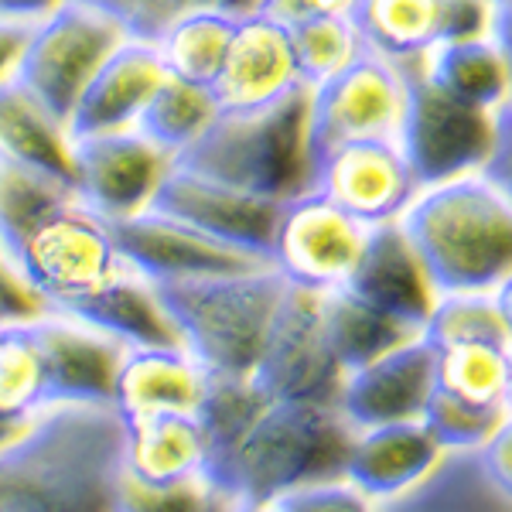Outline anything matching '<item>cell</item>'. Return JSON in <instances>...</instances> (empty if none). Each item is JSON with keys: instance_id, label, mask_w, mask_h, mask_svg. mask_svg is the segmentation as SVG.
I'll list each match as a JSON object with an SVG mask.
<instances>
[{"instance_id": "cell-1", "label": "cell", "mask_w": 512, "mask_h": 512, "mask_svg": "<svg viewBox=\"0 0 512 512\" xmlns=\"http://www.w3.org/2000/svg\"><path fill=\"white\" fill-rule=\"evenodd\" d=\"M123 448L113 403H41L0 448V512H113Z\"/></svg>"}, {"instance_id": "cell-2", "label": "cell", "mask_w": 512, "mask_h": 512, "mask_svg": "<svg viewBox=\"0 0 512 512\" xmlns=\"http://www.w3.org/2000/svg\"><path fill=\"white\" fill-rule=\"evenodd\" d=\"M359 427L321 400H274L205 451L202 478L229 502H270L301 485L345 478Z\"/></svg>"}, {"instance_id": "cell-3", "label": "cell", "mask_w": 512, "mask_h": 512, "mask_svg": "<svg viewBox=\"0 0 512 512\" xmlns=\"http://www.w3.org/2000/svg\"><path fill=\"white\" fill-rule=\"evenodd\" d=\"M400 226L437 294L495 291L512 274V198L485 171L424 185Z\"/></svg>"}, {"instance_id": "cell-4", "label": "cell", "mask_w": 512, "mask_h": 512, "mask_svg": "<svg viewBox=\"0 0 512 512\" xmlns=\"http://www.w3.org/2000/svg\"><path fill=\"white\" fill-rule=\"evenodd\" d=\"M181 345L219 376H253L274 328L287 280L274 267L195 280H154Z\"/></svg>"}, {"instance_id": "cell-5", "label": "cell", "mask_w": 512, "mask_h": 512, "mask_svg": "<svg viewBox=\"0 0 512 512\" xmlns=\"http://www.w3.org/2000/svg\"><path fill=\"white\" fill-rule=\"evenodd\" d=\"M178 161L277 202L308 192L315 175L308 89H297L260 110H219L212 127Z\"/></svg>"}, {"instance_id": "cell-6", "label": "cell", "mask_w": 512, "mask_h": 512, "mask_svg": "<svg viewBox=\"0 0 512 512\" xmlns=\"http://www.w3.org/2000/svg\"><path fill=\"white\" fill-rule=\"evenodd\" d=\"M123 38L127 28L103 7L86 0H62L52 14L28 28L18 82L55 117L69 123L82 89Z\"/></svg>"}, {"instance_id": "cell-7", "label": "cell", "mask_w": 512, "mask_h": 512, "mask_svg": "<svg viewBox=\"0 0 512 512\" xmlns=\"http://www.w3.org/2000/svg\"><path fill=\"white\" fill-rule=\"evenodd\" d=\"M14 253L52 311H65L99 291L127 263L117 250L110 222L89 212L79 198L41 219Z\"/></svg>"}, {"instance_id": "cell-8", "label": "cell", "mask_w": 512, "mask_h": 512, "mask_svg": "<svg viewBox=\"0 0 512 512\" xmlns=\"http://www.w3.org/2000/svg\"><path fill=\"white\" fill-rule=\"evenodd\" d=\"M396 144L407 154L420 188L482 171L492 147V113L454 99L427 79L420 65H410L407 110Z\"/></svg>"}, {"instance_id": "cell-9", "label": "cell", "mask_w": 512, "mask_h": 512, "mask_svg": "<svg viewBox=\"0 0 512 512\" xmlns=\"http://www.w3.org/2000/svg\"><path fill=\"white\" fill-rule=\"evenodd\" d=\"M407 110V69L366 52L349 69L308 89V140L321 158L352 140H396Z\"/></svg>"}, {"instance_id": "cell-10", "label": "cell", "mask_w": 512, "mask_h": 512, "mask_svg": "<svg viewBox=\"0 0 512 512\" xmlns=\"http://www.w3.org/2000/svg\"><path fill=\"white\" fill-rule=\"evenodd\" d=\"M369 226L342 212L315 188L287 198L270 243V267L287 284L332 291L349 280Z\"/></svg>"}, {"instance_id": "cell-11", "label": "cell", "mask_w": 512, "mask_h": 512, "mask_svg": "<svg viewBox=\"0 0 512 512\" xmlns=\"http://www.w3.org/2000/svg\"><path fill=\"white\" fill-rule=\"evenodd\" d=\"M253 379L274 400H321L338 403L342 366L332 355L321 318V291L287 284L274 328L267 335Z\"/></svg>"}, {"instance_id": "cell-12", "label": "cell", "mask_w": 512, "mask_h": 512, "mask_svg": "<svg viewBox=\"0 0 512 512\" xmlns=\"http://www.w3.org/2000/svg\"><path fill=\"white\" fill-rule=\"evenodd\" d=\"M171 164L175 158L134 127L72 137V185L79 202L106 222L151 209Z\"/></svg>"}, {"instance_id": "cell-13", "label": "cell", "mask_w": 512, "mask_h": 512, "mask_svg": "<svg viewBox=\"0 0 512 512\" xmlns=\"http://www.w3.org/2000/svg\"><path fill=\"white\" fill-rule=\"evenodd\" d=\"M280 205L284 202L277 198L246 192V188H236L229 181L202 175V171L175 161L164 175L151 209L219 239V243L270 260Z\"/></svg>"}, {"instance_id": "cell-14", "label": "cell", "mask_w": 512, "mask_h": 512, "mask_svg": "<svg viewBox=\"0 0 512 512\" xmlns=\"http://www.w3.org/2000/svg\"><path fill=\"white\" fill-rule=\"evenodd\" d=\"M311 188L362 226H379L407 212L420 181L396 140H352L315 158Z\"/></svg>"}, {"instance_id": "cell-15", "label": "cell", "mask_w": 512, "mask_h": 512, "mask_svg": "<svg viewBox=\"0 0 512 512\" xmlns=\"http://www.w3.org/2000/svg\"><path fill=\"white\" fill-rule=\"evenodd\" d=\"M24 328L41 355L48 403H113L127 345L69 311H45Z\"/></svg>"}, {"instance_id": "cell-16", "label": "cell", "mask_w": 512, "mask_h": 512, "mask_svg": "<svg viewBox=\"0 0 512 512\" xmlns=\"http://www.w3.org/2000/svg\"><path fill=\"white\" fill-rule=\"evenodd\" d=\"M110 229L120 256L147 280H195L270 267V260H263V256L219 243V239L198 233L178 219L161 216L154 209L110 222Z\"/></svg>"}, {"instance_id": "cell-17", "label": "cell", "mask_w": 512, "mask_h": 512, "mask_svg": "<svg viewBox=\"0 0 512 512\" xmlns=\"http://www.w3.org/2000/svg\"><path fill=\"white\" fill-rule=\"evenodd\" d=\"M437 386V349L420 332L379 359L352 369L338 390V410L359 431L396 420H420Z\"/></svg>"}, {"instance_id": "cell-18", "label": "cell", "mask_w": 512, "mask_h": 512, "mask_svg": "<svg viewBox=\"0 0 512 512\" xmlns=\"http://www.w3.org/2000/svg\"><path fill=\"white\" fill-rule=\"evenodd\" d=\"M209 89L219 110H260L304 89L297 76L291 31L260 11H243Z\"/></svg>"}, {"instance_id": "cell-19", "label": "cell", "mask_w": 512, "mask_h": 512, "mask_svg": "<svg viewBox=\"0 0 512 512\" xmlns=\"http://www.w3.org/2000/svg\"><path fill=\"white\" fill-rule=\"evenodd\" d=\"M342 287H349L352 294H359L373 308L407 321L420 332H424V321L437 301L434 280L427 274L420 253L414 250V243L403 233L400 219L369 226L359 260H355L352 274Z\"/></svg>"}, {"instance_id": "cell-20", "label": "cell", "mask_w": 512, "mask_h": 512, "mask_svg": "<svg viewBox=\"0 0 512 512\" xmlns=\"http://www.w3.org/2000/svg\"><path fill=\"white\" fill-rule=\"evenodd\" d=\"M164 62L151 38L127 35L110 59L96 69L89 86L82 89L76 110L69 117V134H110V130L137 127L147 99L164 82Z\"/></svg>"}, {"instance_id": "cell-21", "label": "cell", "mask_w": 512, "mask_h": 512, "mask_svg": "<svg viewBox=\"0 0 512 512\" xmlns=\"http://www.w3.org/2000/svg\"><path fill=\"white\" fill-rule=\"evenodd\" d=\"M441 454V444L431 437L424 420L366 427L352 441L345 478L369 499H390L417 485L427 472H434Z\"/></svg>"}, {"instance_id": "cell-22", "label": "cell", "mask_w": 512, "mask_h": 512, "mask_svg": "<svg viewBox=\"0 0 512 512\" xmlns=\"http://www.w3.org/2000/svg\"><path fill=\"white\" fill-rule=\"evenodd\" d=\"M205 390V369L178 345L127 349L117 373L113 407L123 420L147 414H195Z\"/></svg>"}, {"instance_id": "cell-23", "label": "cell", "mask_w": 512, "mask_h": 512, "mask_svg": "<svg viewBox=\"0 0 512 512\" xmlns=\"http://www.w3.org/2000/svg\"><path fill=\"white\" fill-rule=\"evenodd\" d=\"M65 311L89 321L99 332L113 335L127 349H144V345H178V349H185L175 321H171L168 308L158 297L154 280H147L130 263H123L117 277H110L99 291L82 297Z\"/></svg>"}, {"instance_id": "cell-24", "label": "cell", "mask_w": 512, "mask_h": 512, "mask_svg": "<svg viewBox=\"0 0 512 512\" xmlns=\"http://www.w3.org/2000/svg\"><path fill=\"white\" fill-rule=\"evenodd\" d=\"M0 161L72 185L69 123L55 117L45 103H38L18 79L0 86Z\"/></svg>"}, {"instance_id": "cell-25", "label": "cell", "mask_w": 512, "mask_h": 512, "mask_svg": "<svg viewBox=\"0 0 512 512\" xmlns=\"http://www.w3.org/2000/svg\"><path fill=\"white\" fill-rule=\"evenodd\" d=\"M420 72L437 82L444 93H451L461 103H472L478 110L495 113L512 99L509 62L492 31L431 48L427 59L420 62Z\"/></svg>"}, {"instance_id": "cell-26", "label": "cell", "mask_w": 512, "mask_h": 512, "mask_svg": "<svg viewBox=\"0 0 512 512\" xmlns=\"http://www.w3.org/2000/svg\"><path fill=\"white\" fill-rule=\"evenodd\" d=\"M321 318H325L328 345H332L342 373H352V369L366 366L383 352L420 335V328L373 308L349 287L321 291Z\"/></svg>"}, {"instance_id": "cell-27", "label": "cell", "mask_w": 512, "mask_h": 512, "mask_svg": "<svg viewBox=\"0 0 512 512\" xmlns=\"http://www.w3.org/2000/svg\"><path fill=\"white\" fill-rule=\"evenodd\" d=\"M202 427L195 414H147L127 420L123 465L147 482L202 475Z\"/></svg>"}, {"instance_id": "cell-28", "label": "cell", "mask_w": 512, "mask_h": 512, "mask_svg": "<svg viewBox=\"0 0 512 512\" xmlns=\"http://www.w3.org/2000/svg\"><path fill=\"white\" fill-rule=\"evenodd\" d=\"M352 18L369 52L403 69L420 65L441 45V0H355Z\"/></svg>"}, {"instance_id": "cell-29", "label": "cell", "mask_w": 512, "mask_h": 512, "mask_svg": "<svg viewBox=\"0 0 512 512\" xmlns=\"http://www.w3.org/2000/svg\"><path fill=\"white\" fill-rule=\"evenodd\" d=\"M239 14L219 11V7H195V11L178 14L154 35V48H158L164 72L185 82H198V86H212L226 48L233 41Z\"/></svg>"}, {"instance_id": "cell-30", "label": "cell", "mask_w": 512, "mask_h": 512, "mask_svg": "<svg viewBox=\"0 0 512 512\" xmlns=\"http://www.w3.org/2000/svg\"><path fill=\"white\" fill-rule=\"evenodd\" d=\"M216 117L219 103L209 86L164 76L161 86L154 89V96L147 99L134 130H140L151 144H158L161 151H168L178 161L212 127Z\"/></svg>"}, {"instance_id": "cell-31", "label": "cell", "mask_w": 512, "mask_h": 512, "mask_svg": "<svg viewBox=\"0 0 512 512\" xmlns=\"http://www.w3.org/2000/svg\"><path fill=\"white\" fill-rule=\"evenodd\" d=\"M424 338L434 349L451 345H499L512 349V332L492 291H448L437 294L424 321Z\"/></svg>"}, {"instance_id": "cell-32", "label": "cell", "mask_w": 512, "mask_h": 512, "mask_svg": "<svg viewBox=\"0 0 512 512\" xmlns=\"http://www.w3.org/2000/svg\"><path fill=\"white\" fill-rule=\"evenodd\" d=\"M291 31V48L297 62V76L304 89H315L325 79L349 69L355 59L369 52L359 24L352 14H332V18L304 21Z\"/></svg>"}, {"instance_id": "cell-33", "label": "cell", "mask_w": 512, "mask_h": 512, "mask_svg": "<svg viewBox=\"0 0 512 512\" xmlns=\"http://www.w3.org/2000/svg\"><path fill=\"white\" fill-rule=\"evenodd\" d=\"M76 198L79 195L69 181L0 161V236L18 250V243L41 219H48Z\"/></svg>"}, {"instance_id": "cell-34", "label": "cell", "mask_w": 512, "mask_h": 512, "mask_svg": "<svg viewBox=\"0 0 512 512\" xmlns=\"http://www.w3.org/2000/svg\"><path fill=\"white\" fill-rule=\"evenodd\" d=\"M509 352L499 345H451L437 349V390L472 403L509 407Z\"/></svg>"}, {"instance_id": "cell-35", "label": "cell", "mask_w": 512, "mask_h": 512, "mask_svg": "<svg viewBox=\"0 0 512 512\" xmlns=\"http://www.w3.org/2000/svg\"><path fill=\"white\" fill-rule=\"evenodd\" d=\"M509 410L512 407H506V403H472L434 386L420 420H424L434 441L441 444V451H478L499 431Z\"/></svg>"}, {"instance_id": "cell-36", "label": "cell", "mask_w": 512, "mask_h": 512, "mask_svg": "<svg viewBox=\"0 0 512 512\" xmlns=\"http://www.w3.org/2000/svg\"><path fill=\"white\" fill-rule=\"evenodd\" d=\"M45 400L41 355L24 325H7L0 338V417L24 420Z\"/></svg>"}, {"instance_id": "cell-37", "label": "cell", "mask_w": 512, "mask_h": 512, "mask_svg": "<svg viewBox=\"0 0 512 512\" xmlns=\"http://www.w3.org/2000/svg\"><path fill=\"white\" fill-rule=\"evenodd\" d=\"M212 489L202 475H188L178 482H147L127 465L117 475L113 512H205Z\"/></svg>"}, {"instance_id": "cell-38", "label": "cell", "mask_w": 512, "mask_h": 512, "mask_svg": "<svg viewBox=\"0 0 512 512\" xmlns=\"http://www.w3.org/2000/svg\"><path fill=\"white\" fill-rule=\"evenodd\" d=\"M86 4L103 7L110 18H117L127 28V35L154 38L164 24L185 11H195V7H219L229 14H243L253 11L256 0H86Z\"/></svg>"}, {"instance_id": "cell-39", "label": "cell", "mask_w": 512, "mask_h": 512, "mask_svg": "<svg viewBox=\"0 0 512 512\" xmlns=\"http://www.w3.org/2000/svg\"><path fill=\"white\" fill-rule=\"evenodd\" d=\"M45 311H52V304L38 294V287L24 274L14 246L0 236V321L4 325H28Z\"/></svg>"}, {"instance_id": "cell-40", "label": "cell", "mask_w": 512, "mask_h": 512, "mask_svg": "<svg viewBox=\"0 0 512 512\" xmlns=\"http://www.w3.org/2000/svg\"><path fill=\"white\" fill-rule=\"evenodd\" d=\"M274 512H373L366 492H359L349 478H332V482L301 485V489L280 492L270 499Z\"/></svg>"}, {"instance_id": "cell-41", "label": "cell", "mask_w": 512, "mask_h": 512, "mask_svg": "<svg viewBox=\"0 0 512 512\" xmlns=\"http://www.w3.org/2000/svg\"><path fill=\"white\" fill-rule=\"evenodd\" d=\"M495 18L492 0H441V45L458 38L489 35Z\"/></svg>"}, {"instance_id": "cell-42", "label": "cell", "mask_w": 512, "mask_h": 512, "mask_svg": "<svg viewBox=\"0 0 512 512\" xmlns=\"http://www.w3.org/2000/svg\"><path fill=\"white\" fill-rule=\"evenodd\" d=\"M355 0H256L253 11L267 14L270 21L284 24V28H297L304 21L332 18V14H352Z\"/></svg>"}, {"instance_id": "cell-43", "label": "cell", "mask_w": 512, "mask_h": 512, "mask_svg": "<svg viewBox=\"0 0 512 512\" xmlns=\"http://www.w3.org/2000/svg\"><path fill=\"white\" fill-rule=\"evenodd\" d=\"M482 171L512 198V99L492 113V147Z\"/></svg>"}, {"instance_id": "cell-44", "label": "cell", "mask_w": 512, "mask_h": 512, "mask_svg": "<svg viewBox=\"0 0 512 512\" xmlns=\"http://www.w3.org/2000/svg\"><path fill=\"white\" fill-rule=\"evenodd\" d=\"M478 451H482V468L489 472L495 489L512 499V410L499 424V431H495Z\"/></svg>"}, {"instance_id": "cell-45", "label": "cell", "mask_w": 512, "mask_h": 512, "mask_svg": "<svg viewBox=\"0 0 512 512\" xmlns=\"http://www.w3.org/2000/svg\"><path fill=\"white\" fill-rule=\"evenodd\" d=\"M28 28L31 24L0 18V86L18 79V65H21L24 41H28Z\"/></svg>"}, {"instance_id": "cell-46", "label": "cell", "mask_w": 512, "mask_h": 512, "mask_svg": "<svg viewBox=\"0 0 512 512\" xmlns=\"http://www.w3.org/2000/svg\"><path fill=\"white\" fill-rule=\"evenodd\" d=\"M62 0H0V18L4 21H21V24H35L38 18L52 14Z\"/></svg>"}, {"instance_id": "cell-47", "label": "cell", "mask_w": 512, "mask_h": 512, "mask_svg": "<svg viewBox=\"0 0 512 512\" xmlns=\"http://www.w3.org/2000/svg\"><path fill=\"white\" fill-rule=\"evenodd\" d=\"M492 35H495V41H499L502 55H506V62H509V82H512V4L495 7Z\"/></svg>"}, {"instance_id": "cell-48", "label": "cell", "mask_w": 512, "mask_h": 512, "mask_svg": "<svg viewBox=\"0 0 512 512\" xmlns=\"http://www.w3.org/2000/svg\"><path fill=\"white\" fill-rule=\"evenodd\" d=\"M492 297H495V304H499L502 318H506V325H509V332H512V274L502 280L499 287H495Z\"/></svg>"}, {"instance_id": "cell-49", "label": "cell", "mask_w": 512, "mask_h": 512, "mask_svg": "<svg viewBox=\"0 0 512 512\" xmlns=\"http://www.w3.org/2000/svg\"><path fill=\"white\" fill-rule=\"evenodd\" d=\"M28 420V417H24ZM24 420H7V417H0V448H4V444H11L14 437H18V431L24 427Z\"/></svg>"}, {"instance_id": "cell-50", "label": "cell", "mask_w": 512, "mask_h": 512, "mask_svg": "<svg viewBox=\"0 0 512 512\" xmlns=\"http://www.w3.org/2000/svg\"><path fill=\"white\" fill-rule=\"evenodd\" d=\"M229 512H274L270 509V502H246V499H239L229 506Z\"/></svg>"}, {"instance_id": "cell-51", "label": "cell", "mask_w": 512, "mask_h": 512, "mask_svg": "<svg viewBox=\"0 0 512 512\" xmlns=\"http://www.w3.org/2000/svg\"><path fill=\"white\" fill-rule=\"evenodd\" d=\"M229 506H233V502H229L226 495L212 492V499H209V509H205V512H229Z\"/></svg>"}, {"instance_id": "cell-52", "label": "cell", "mask_w": 512, "mask_h": 512, "mask_svg": "<svg viewBox=\"0 0 512 512\" xmlns=\"http://www.w3.org/2000/svg\"><path fill=\"white\" fill-rule=\"evenodd\" d=\"M509 407H512V352H509Z\"/></svg>"}, {"instance_id": "cell-53", "label": "cell", "mask_w": 512, "mask_h": 512, "mask_svg": "<svg viewBox=\"0 0 512 512\" xmlns=\"http://www.w3.org/2000/svg\"><path fill=\"white\" fill-rule=\"evenodd\" d=\"M492 4H495V7H506V4H512V0H492Z\"/></svg>"}, {"instance_id": "cell-54", "label": "cell", "mask_w": 512, "mask_h": 512, "mask_svg": "<svg viewBox=\"0 0 512 512\" xmlns=\"http://www.w3.org/2000/svg\"><path fill=\"white\" fill-rule=\"evenodd\" d=\"M4 332H7V325H4V321H0V338H4Z\"/></svg>"}]
</instances>
